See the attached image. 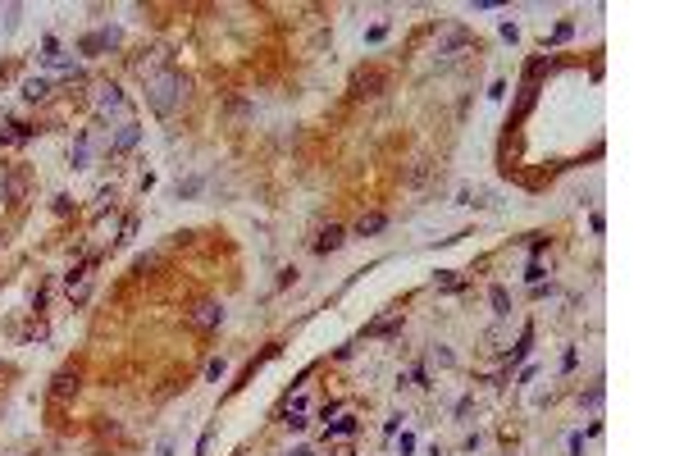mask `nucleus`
Wrapping results in <instances>:
<instances>
[{
    "label": "nucleus",
    "mask_w": 684,
    "mask_h": 456,
    "mask_svg": "<svg viewBox=\"0 0 684 456\" xmlns=\"http://www.w3.org/2000/svg\"><path fill=\"white\" fill-rule=\"evenodd\" d=\"M183 73H174V69H160L155 78H146V100H151L155 114H174L178 96H183Z\"/></svg>",
    "instance_id": "f257e3e1"
},
{
    "label": "nucleus",
    "mask_w": 684,
    "mask_h": 456,
    "mask_svg": "<svg viewBox=\"0 0 684 456\" xmlns=\"http://www.w3.org/2000/svg\"><path fill=\"white\" fill-rule=\"evenodd\" d=\"M78 388H82V383H78V369H60V374L51 379V397H55V402L78 397Z\"/></svg>",
    "instance_id": "f03ea898"
},
{
    "label": "nucleus",
    "mask_w": 684,
    "mask_h": 456,
    "mask_svg": "<svg viewBox=\"0 0 684 456\" xmlns=\"http://www.w3.org/2000/svg\"><path fill=\"white\" fill-rule=\"evenodd\" d=\"M192 324L196 328H219V324H224V306H219V301H201L192 310Z\"/></svg>",
    "instance_id": "7ed1b4c3"
},
{
    "label": "nucleus",
    "mask_w": 684,
    "mask_h": 456,
    "mask_svg": "<svg viewBox=\"0 0 684 456\" xmlns=\"http://www.w3.org/2000/svg\"><path fill=\"white\" fill-rule=\"evenodd\" d=\"M119 42V33L114 28H100V33H91L87 42H82V55H96V51H105V46H114Z\"/></svg>",
    "instance_id": "20e7f679"
},
{
    "label": "nucleus",
    "mask_w": 684,
    "mask_h": 456,
    "mask_svg": "<svg viewBox=\"0 0 684 456\" xmlns=\"http://www.w3.org/2000/svg\"><path fill=\"white\" fill-rule=\"evenodd\" d=\"M342 242H347V233H342V228H333V224H328L324 233H319L315 251H319V256H328V251H337V247H342Z\"/></svg>",
    "instance_id": "39448f33"
},
{
    "label": "nucleus",
    "mask_w": 684,
    "mask_h": 456,
    "mask_svg": "<svg viewBox=\"0 0 684 456\" xmlns=\"http://www.w3.org/2000/svg\"><path fill=\"white\" fill-rule=\"evenodd\" d=\"M23 192H28V183H23V174H5V178H0V196H5V201H19Z\"/></svg>",
    "instance_id": "423d86ee"
},
{
    "label": "nucleus",
    "mask_w": 684,
    "mask_h": 456,
    "mask_svg": "<svg viewBox=\"0 0 684 456\" xmlns=\"http://www.w3.org/2000/svg\"><path fill=\"white\" fill-rule=\"evenodd\" d=\"M23 96L28 100H46L51 96V82H46V78H28V82H23Z\"/></svg>",
    "instance_id": "0eeeda50"
},
{
    "label": "nucleus",
    "mask_w": 684,
    "mask_h": 456,
    "mask_svg": "<svg viewBox=\"0 0 684 456\" xmlns=\"http://www.w3.org/2000/svg\"><path fill=\"white\" fill-rule=\"evenodd\" d=\"M100 105H105V109H119V114H128V100H123V91H119V87H105V91H100Z\"/></svg>",
    "instance_id": "6e6552de"
},
{
    "label": "nucleus",
    "mask_w": 684,
    "mask_h": 456,
    "mask_svg": "<svg viewBox=\"0 0 684 456\" xmlns=\"http://www.w3.org/2000/svg\"><path fill=\"white\" fill-rule=\"evenodd\" d=\"M87 155H91V141H87V132L73 141V151H69V160L78 164V169H87Z\"/></svg>",
    "instance_id": "1a4fd4ad"
},
{
    "label": "nucleus",
    "mask_w": 684,
    "mask_h": 456,
    "mask_svg": "<svg viewBox=\"0 0 684 456\" xmlns=\"http://www.w3.org/2000/svg\"><path fill=\"white\" fill-rule=\"evenodd\" d=\"M383 224H388L383 215H360V224H356V238H369V233H379Z\"/></svg>",
    "instance_id": "9d476101"
},
{
    "label": "nucleus",
    "mask_w": 684,
    "mask_h": 456,
    "mask_svg": "<svg viewBox=\"0 0 684 456\" xmlns=\"http://www.w3.org/2000/svg\"><path fill=\"white\" fill-rule=\"evenodd\" d=\"M137 137H141V132H137V123H123V132H119V141H114V151H128V146H137Z\"/></svg>",
    "instance_id": "9b49d317"
},
{
    "label": "nucleus",
    "mask_w": 684,
    "mask_h": 456,
    "mask_svg": "<svg viewBox=\"0 0 684 456\" xmlns=\"http://www.w3.org/2000/svg\"><path fill=\"white\" fill-rule=\"evenodd\" d=\"M374 87H379V73H360L356 78V96H374Z\"/></svg>",
    "instance_id": "f8f14e48"
},
{
    "label": "nucleus",
    "mask_w": 684,
    "mask_h": 456,
    "mask_svg": "<svg viewBox=\"0 0 684 456\" xmlns=\"http://www.w3.org/2000/svg\"><path fill=\"white\" fill-rule=\"evenodd\" d=\"M328 434H356V420H351V415H342L337 424H328Z\"/></svg>",
    "instance_id": "ddd939ff"
},
{
    "label": "nucleus",
    "mask_w": 684,
    "mask_h": 456,
    "mask_svg": "<svg viewBox=\"0 0 684 456\" xmlns=\"http://www.w3.org/2000/svg\"><path fill=\"white\" fill-rule=\"evenodd\" d=\"M493 306H498V315H507V288H493Z\"/></svg>",
    "instance_id": "4468645a"
}]
</instances>
